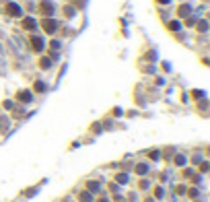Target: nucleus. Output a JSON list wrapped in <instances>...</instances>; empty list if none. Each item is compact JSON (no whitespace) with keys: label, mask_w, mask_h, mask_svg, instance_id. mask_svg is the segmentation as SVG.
<instances>
[{"label":"nucleus","mask_w":210,"mask_h":202,"mask_svg":"<svg viewBox=\"0 0 210 202\" xmlns=\"http://www.w3.org/2000/svg\"><path fill=\"white\" fill-rule=\"evenodd\" d=\"M169 29H171V31H179V29H181V23H179V21H171Z\"/></svg>","instance_id":"obj_9"},{"label":"nucleus","mask_w":210,"mask_h":202,"mask_svg":"<svg viewBox=\"0 0 210 202\" xmlns=\"http://www.w3.org/2000/svg\"><path fill=\"white\" fill-rule=\"evenodd\" d=\"M52 48H54V50H60V42H52Z\"/></svg>","instance_id":"obj_22"},{"label":"nucleus","mask_w":210,"mask_h":202,"mask_svg":"<svg viewBox=\"0 0 210 202\" xmlns=\"http://www.w3.org/2000/svg\"><path fill=\"white\" fill-rule=\"evenodd\" d=\"M41 27H43V31H46V33H54L56 29H58V23L54 21V19H43V21H41Z\"/></svg>","instance_id":"obj_1"},{"label":"nucleus","mask_w":210,"mask_h":202,"mask_svg":"<svg viewBox=\"0 0 210 202\" xmlns=\"http://www.w3.org/2000/svg\"><path fill=\"white\" fill-rule=\"evenodd\" d=\"M64 14H66V17H74V8L66 6V8H64Z\"/></svg>","instance_id":"obj_15"},{"label":"nucleus","mask_w":210,"mask_h":202,"mask_svg":"<svg viewBox=\"0 0 210 202\" xmlns=\"http://www.w3.org/2000/svg\"><path fill=\"white\" fill-rule=\"evenodd\" d=\"M87 188H89V192H97V190H99V184H97V181H89Z\"/></svg>","instance_id":"obj_10"},{"label":"nucleus","mask_w":210,"mask_h":202,"mask_svg":"<svg viewBox=\"0 0 210 202\" xmlns=\"http://www.w3.org/2000/svg\"><path fill=\"white\" fill-rule=\"evenodd\" d=\"M6 13L10 17H21V6L19 4H6Z\"/></svg>","instance_id":"obj_3"},{"label":"nucleus","mask_w":210,"mask_h":202,"mask_svg":"<svg viewBox=\"0 0 210 202\" xmlns=\"http://www.w3.org/2000/svg\"><path fill=\"white\" fill-rule=\"evenodd\" d=\"M35 25H37V23H35L33 19H25V21H23V27L27 29V31H31V29H35Z\"/></svg>","instance_id":"obj_7"},{"label":"nucleus","mask_w":210,"mask_h":202,"mask_svg":"<svg viewBox=\"0 0 210 202\" xmlns=\"http://www.w3.org/2000/svg\"><path fill=\"white\" fill-rule=\"evenodd\" d=\"M117 181H120V184H126V181H128V175L126 173H117Z\"/></svg>","instance_id":"obj_16"},{"label":"nucleus","mask_w":210,"mask_h":202,"mask_svg":"<svg viewBox=\"0 0 210 202\" xmlns=\"http://www.w3.org/2000/svg\"><path fill=\"white\" fill-rule=\"evenodd\" d=\"M202 95H204L202 91H194V93H192V97H196V99H200V97H202Z\"/></svg>","instance_id":"obj_19"},{"label":"nucleus","mask_w":210,"mask_h":202,"mask_svg":"<svg viewBox=\"0 0 210 202\" xmlns=\"http://www.w3.org/2000/svg\"><path fill=\"white\" fill-rule=\"evenodd\" d=\"M35 91H37V93H41V91H46V85L41 83V81H37V83H35Z\"/></svg>","instance_id":"obj_14"},{"label":"nucleus","mask_w":210,"mask_h":202,"mask_svg":"<svg viewBox=\"0 0 210 202\" xmlns=\"http://www.w3.org/2000/svg\"><path fill=\"white\" fill-rule=\"evenodd\" d=\"M163 194H165V192H163V188H157V190H155V196H157V198H163Z\"/></svg>","instance_id":"obj_18"},{"label":"nucleus","mask_w":210,"mask_h":202,"mask_svg":"<svg viewBox=\"0 0 210 202\" xmlns=\"http://www.w3.org/2000/svg\"><path fill=\"white\" fill-rule=\"evenodd\" d=\"M39 8H41V13L46 14V17H52V13H54V4H52L50 0H43V2H39Z\"/></svg>","instance_id":"obj_2"},{"label":"nucleus","mask_w":210,"mask_h":202,"mask_svg":"<svg viewBox=\"0 0 210 202\" xmlns=\"http://www.w3.org/2000/svg\"><path fill=\"white\" fill-rule=\"evenodd\" d=\"M190 4H183V6H179V10H177V14H179V17H188V14H190Z\"/></svg>","instance_id":"obj_6"},{"label":"nucleus","mask_w":210,"mask_h":202,"mask_svg":"<svg viewBox=\"0 0 210 202\" xmlns=\"http://www.w3.org/2000/svg\"><path fill=\"white\" fill-rule=\"evenodd\" d=\"M159 2H163V4H167V2H169V0H159Z\"/></svg>","instance_id":"obj_23"},{"label":"nucleus","mask_w":210,"mask_h":202,"mask_svg":"<svg viewBox=\"0 0 210 202\" xmlns=\"http://www.w3.org/2000/svg\"><path fill=\"white\" fill-rule=\"evenodd\" d=\"M198 29H200V31H206V29H208V25H206V21H200V25H198Z\"/></svg>","instance_id":"obj_17"},{"label":"nucleus","mask_w":210,"mask_h":202,"mask_svg":"<svg viewBox=\"0 0 210 202\" xmlns=\"http://www.w3.org/2000/svg\"><path fill=\"white\" fill-rule=\"evenodd\" d=\"M17 97H19V101H23V103H29V101H31V93H29V91H21L19 95H17Z\"/></svg>","instance_id":"obj_5"},{"label":"nucleus","mask_w":210,"mask_h":202,"mask_svg":"<svg viewBox=\"0 0 210 202\" xmlns=\"http://www.w3.org/2000/svg\"><path fill=\"white\" fill-rule=\"evenodd\" d=\"M146 171H149V167H146V165H142V163H140V165H136V173L144 175V173H146Z\"/></svg>","instance_id":"obj_11"},{"label":"nucleus","mask_w":210,"mask_h":202,"mask_svg":"<svg viewBox=\"0 0 210 202\" xmlns=\"http://www.w3.org/2000/svg\"><path fill=\"white\" fill-rule=\"evenodd\" d=\"M175 165H179V167H181V165H185V157L177 155V157H175Z\"/></svg>","instance_id":"obj_13"},{"label":"nucleus","mask_w":210,"mask_h":202,"mask_svg":"<svg viewBox=\"0 0 210 202\" xmlns=\"http://www.w3.org/2000/svg\"><path fill=\"white\" fill-rule=\"evenodd\" d=\"M31 48H33L35 52H41V50H43V39H41V37H31Z\"/></svg>","instance_id":"obj_4"},{"label":"nucleus","mask_w":210,"mask_h":202,"mask_svg":"<svg viewBox=\"0 0 210 202\" xmlns=\"http://www.w3.org/2000/svg\"><path fill=\"white\" fill-rule=\"evenodd\" d=\"M39 66H41V68H50V66H52V60H50V58H41Z\"/></svg>","instance_id":"obj_8"},{"label":"nucleus","mask_w":210,"mask_h":202,"mask_svg":"<svg viewBox=\"0 0 210 202\" xmlns=\"http://www.w3.org/2000/svg\"><path fill=\"white\" fill-rule=\"evenodd\" d=\"M78 198H81V202H91V194H89V192H81Z\"/></svg>","instance_id":"obj_12"},{"label":"nucleus","mask_w":210,"mask_h":202,"mask_svg":"<svg viewBox=\"0 0 210 202\" xmlns=\"http://www.w3.org/2000/svg\"><path fill=\"white\" fill-rule=\"evenodd\" d=\"M194 23H196V19H188V21H185V25H188V27H192Z\"/></svg>","instance_id":"obj_21"},{"label":"nucleus","mask_w":210,"mask_h":202,"mask_svg":"<svg viewBox=\"0 0 210 202\" xmlns=\"http://www.w3.org/2000/svg\"><path fill=\"white\" fill-rule=\"evenodd\" d=\"M175 192H177V194H183V192H185V188H183V186H177Z\"/></svg>","instance_id":"obj_20"}]
</instances>
